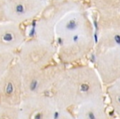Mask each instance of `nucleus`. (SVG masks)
<instances>
[{
  "label": "nucleus",
  "mask_w": 120,
  "mask_h": 119,
  "mask_svg": "<svg viewBox=\"0 0 120 119\" xmlns=\"http://www.w3.org/2000/svg\"><path fill=\"white\" fill-rule=\"evenodd\" d=\"M56 55L60 64L73 65L86 59L95 44L94 26L83 8L68 12L54 29Z\"/></svg>",
  "instance_id": "f257e3e1"
},
{
  "label": "nucleus",
  "mask_w": 120,
  "mask_h": 119,
  "mask_svg": "<svg viewBox=\"0 0 120 119\" xmlns=\"http://www.w3.org/2000/svg\"><path fill=\"white\" fill-rule=\"evenodd\" d=\"M50 96L58 109H69L104 99V85L95 68L87 65L65 68L53 85Z\"/></svg>",
  "instance_id": "f03ea898"
},
{
  "label": "nucleus",
  "mask_w": 120,
  "mask_h": 119,
  "mask_svg": "<svg viewBox=\"0 0 120 119\" xmlns=\"http://www.w3.org/2000/svg\"><path fill=\"white\" fill-rule=\"evenodd\" d=\"M56 47L53 43L33 38L26 40L16 55L17 62L22 70L44 69L53 64Z\"/></svg>",
  "instance_id": "7ed1b4c3"
},
{
  "label": "nucleus",
  "mask_w": 120,
  "mask_h": 119,
  "mask_svg": "<svg viewBox=\"0 0 120 119\" xmlns=\"http://www.w3.org/2000/svg\"><path fill=\"white\" fill-rule=\"evenodd\" d=\"M78 8H82V4L61 0H51L48 2L43 12L36 18L35 38L53 43L54 41V29L58 21L68 12Z\"/></svg>",
  "instance_id": "20e7f679"
},
{
  "label": "nucleus",
  "mask_w": 120,
  "mask_h": 119,
  "mask_svg": "<svg viewBox=\"0 0 120 119\" xmlns=\"http://www.w3.org/2000/svg\"><path fill=\"white\" fill-rule=\"evenodd\" d=\"M47 4V0H0V23L21 25L36 19Z\"/></svg>",
  "instance_id": "39448f33"
},
{
  "label": "nucleus",
  "mask_w": 120,
  "mask_h": 119,
  "mask_svg": "<svg viewBox=\"0 0 120 119\" xmlns=\"http://www.w3.org/2000/svg\"><path fill=\"white\" fill-rule=\"evenodd\" d=\"M64 69L65 67L62 64H52L44 69L22 70L24 97L45 95L51 92Z\"/></svg>",
  "instance_id": "423d86ee"
},
{
  "label": "nucleus",
  "mask_w": 120,
  "mask_h": 119,
  "mask_svg": "<svg viewBox=\"0 0 120 119\" xmlns=\"http://www.w3.org/2000/svg\"><path fill=\"white\" fill-rule=\"evenodd\" d=\"M23 97L22 70L14 61L0 78V104L19 107Z\"/></svg>",
  "instance_id": "0eeeda50"
},
{
  "label": "nucleus",
  "mask_w": 120,
  "mask_h": 119,
  "mask_svg": "<svg viewBox=\"0 0 120 119\" xmlns=\"http://www.w3.org/2000/svg\"><path fill=\"white\" fill-rule=\"evenodd\" d=\"M95 70L104 86L120 79V46L95 53Z\"/></svg>",
  "instance_id": "6e6552de"
},
{
  "label": "nucleus",
  "mask_w": 120,
  "mask_h": 119,
  "mask_svg": "<svg viewBox=\"0 0 120 119\" xmlns=\"http://www.w3.org/2000/svg\"><path fill=\"white\" fill-rule=\"evenodd\" d=\"M20 119H53L57 107L48 94L23 97L18 107Z\"/></svg>",
  "instance_id": "1a4fd4ad"
},
{
  "label": "nucleus",
  "mask_w": 120,
  "mask_h": 119,
  "mask_svg": "<svg viewBox=\"0 0 120 119\" xmlns=\"http://www.w3.org/2000/svg\"><path fill=\"white\" fill-rule=\"evenodd\" d=\"M97 15L99 31L120 30V0H90Z\"/></svg>",
  "instance_id": "9d476101"
},
{
  "label": "nucleus",
  "mask_w": 120,
  "mask_h": 119,
  "mask_svg": "<svg viewBox=\"0 0 120 119\" xmlns=\"http://www.w3.org/2000/svg\"><path fill=\"white\" fill-rule=\"evenodd\" d=\"M26 41V36L20 24L0 23V52L15 53Z\"/></svg>",
  "instance_id": "9b49d317"
},
{
  "label": "nucleus",
  "mask_w": 120,
  "mask_h": 119,
  "mask_svg": "<svg viewBox=\"0 0 120 119\" xmlns=\"http://www.w3.org/2000/svg\"><path fill=\"white\" fill-rule=\"evenodd\" d=\"M76 119H110L104 99L90 101L77 107Z\"/></svg>",
  "instance_id": "f8f14e48"
},
{
  "label": "nucleus",
  "mask_w": 120,
  "mask_h": 119,
  "mask_svg": "<svg viewBox=\"0 0 120 119\" xmlns=\"http://www.w3.org/2000/svg\"><path fill=\"white\" fill-rule=\"evenodd\" d=\"M120 46V30L100 31L99 37L95 41V53L113 47Z\"/></svg>",
  "instance_id": "ddd939ff"
},
{
  "label": "nucleus",
  "mask_w": 120,
  "mask_h": 119,
  "mask_svg": "<svg viewBox=\"0 0 120 119\" xmlns=\"http://www.w3.org/2000/svg\"><path fill=\"white\" fill-rule=\"evenodd\" d=\"M107 94L113 112L120 119V79L107 87Z\"/></svg>",
  "instance_id": "4468645a"
},
{
  "label": "nucleus",
  "mask_w": 120,
  "mask_h": 119,
  "mask_svg": "<svg viewBox=\"0 0 120 119\" xmlns=\"http://www.w3.org/2000/svg\"><path fill=\"white\" fill-rule=\"evenodd\" d=\"M16 53L0 52V78L8 70L11 65L15 61Z\"/></svg>",
  "instance_id": "2eb2a0df"
},
{
  "label": "nucleus",
  "mask_w": 120,
  "mask_h": 119,
  "mask_svg": "<svg viewBox=\"0 0 120 119\" xmlns=\"http://www.w3.org/2000/svg\"><path fill=\"white\" fill-rule=\"evenodd\" d=\"M0 119H20L18 107L0 104Z\"/></svg>",
  "instance_id": "dca6fc26"
},
{
  "label": "nucleus",
  "mask_w": 120,
  "mask_h": 119,
  "mask_svg": "<svg viewBox=\"0 0 120 119\" xmlns=\"http://www.w3.org/2000/svg\"><path fill=\"white\" fill-rule=\"evenodd\" d=\"M53 119H76V117L69 112L68 109L57 108Z\"/></svg>",
  "instance_id": "f3484780"
},
{
  "label": "nucleus",
  "mask_w": 120,
  "mask_h": 119,
  "mask_svg": "<svg viewBox=\"0 0 120 119\" xmlns=\"http://www.w3.org/2000/svg\"><path fill=\"white\" fill-rule=\"evenodd\" d=\"M61 1H66V2L74 3V4H82V3L86 2V1H90V0H61Z\"/></svg>",
  "instance_id": "a211bd4d"
}]
</instances>
